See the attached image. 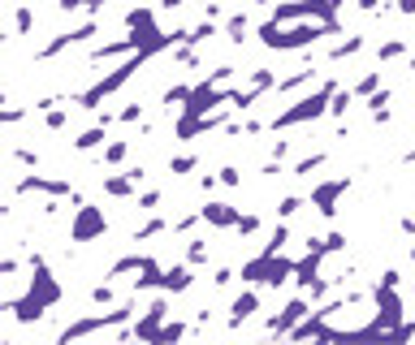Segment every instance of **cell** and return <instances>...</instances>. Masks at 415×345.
Segmentation results:
<instances>
[{
    "label": "cell",
    "instance_id": "cell-42",
    "mask_svg": "<svg viewBox=\"0 0 415 345\" xmlns=\"http://www.w3.org/2000/svg\"><path fill=\"white\" fill-rule=\"evenodd\" d=\"M26 112H35V108H26V104H9V108H5V112H0V121H5V126H9V130H14V126H18V121H22V117H26Z\"/></svg>",
    "mask_w": 415,
    "mask_h": 345
},
{
    "label": "cell",
    "instance_id": "cell-15",
    "mask_svg": "<svg viewBox=\"0 0 415 345\" xmlns=\"http://www.w3.org/2000/svg\"><path fill=\"white\" fill-rule=\"evenodd\" d=\"M113 121H117V112H95V126H91V130H82V134L74 138V151H78V155H87V151H99L104 143H109V130H113Z\"/></svg>",
    "mask_w": 415,
    "mask_h": 345
},
{
    "label": "cell",
    "instance_id": "cell-16",
    "mask_svg": "<svg viewBox=\"0 0 415 345\" xmlns=\"http://www.w3.org/2000/svg\"><path fill=\"white\" fill-rule=\"evenodd\" d=\"M255 311H259V285H242V290L230 298V315H225V324H230V328H242Z\"/></svg>",
    "mask_w": 415,
    "mask_h": 345
},
{
    "label": "cell",
    "instance_id": "cell-46",
    "mask_svg": "<svg viewBox=\"0 0 415 345\" xmlns=\"http://www.w3.org/2000/svg\"><path fill=\"white\" fill-rule=\"evenodd\" d=\"M325 246H329V255H342V251H346V234H342V229H329V234H325Z\"/></svg>",
    "mask_w": 415,
    "mask_h": 345
},
{
    "label": "cell",
    "instance_id": "cell-35",
    "mask_svg": "<svg viewBox=\"0 0 415 345\" xmlns=\"http://www.w3.org/2000/svg\"><path fill=\"white\" fill-rule=\"evenodd\" d=\"M195 168H199V155H195V151L169 155V172H173V177H186V172H195Z\"/></svg>",
    "mask_w": 415,
    "mask_h": 345
},
{
    "label": "cell",
    "instance_id": "cell-10",
    "mask_svg": "<svg viewBox=\"0 0 415 345\" xmlns=\"http://www.w3.org/2000/svg\"><path fill=\"white\" fill-rule=\"evenodd\" d=\"M14 195H52V199H78V190L70 186V177H39V172H22V177L14 182Z\"/></svg>",
    "mask_w": 415,
    "mask_h": 345
},
{
    "label": "cell",
    "instance_id": "cell-48",
    "mask_svg": "<svg viewBox=\"0 0 415 345\" xmlns=\"http://www.w3.org/2000/svg\"><path fill=\"white\" fill-rule=\"evenodd\" d=\"M217 186H221V172H203V177H199V195H203V199H212Z\"/></svg>",
    "mask_w": 415,
    "mask_h": 345
},
{
    "label": "cell",
    "instance_id": "cell-22",
    "mask_svg": "<svg viewBox=\"0 0 415 345\" xmlns=\"http://www.w3.org/2000/svg\"><path fill=\"white\" fill-rule=\"evenodd\" d=\"M303 87H316V70H294V74L277 78V95H281V99L294 95V91H303Z\"/></svg>",
    "mask_w": 415,
    "mask_h": 345
},
{
    "label": "cell",
    "instance_id": "cell-24",
    "mask_svg": "<svg viewBox=\"0 0 415 345\" xmlns=\"http://www.w3.org/2000/svg\"><path fill=\"white\" fill-rule=\"evenodd\" d=\"M126 155H130V143H126V138H109V143L99 147V164H104V168L126 164Z\"/></svg>",
    "mask_w": 415,
    "mask_h": 345
},
{
    "label": "cell",
    "instance_id": "cell-30",
    "mask_svg": "<svg viewBox=\"0 0 415 345\" xmlns=\"http://www.w3.org/2000/svg\"><path fill=\"white\" fill-rule=\"evenodd\" d=\"M65 126H70V104H57V108L43 112V130H48V134H61Z\"/></svg>",
    "mask_w": 415,
    "mask_h": 345
},
{
    "label": "cell",
    "instance_id": "cell-53",
    "mask_svg": "<svg viewBox=\"0 0 415 345\" xmlns=\"http://www.w3.org/2000/svg\"><path fill=\"white\" fill-rule=\"evenodd\" d=\"M259 130H264V121H255V117H242V134H247V138H255Z\"/></svg>",
    "mask_w": 415,
    "mask_h": 345
},
{
    "label": "cell",
    "instance_id": "cell-19",
    "mask_svg": "<svg viewBox=\"0 0 415 345\" xmlns=\"http://www.w3.org/2000/svg\"><path fill=\"white\" fill-rule=\"evenodd\" d=\"M130 52H143V48L126 35V39H109V43H91L87 61H91V65H99V61H113V56H130Z\"/></svg>",
    "mask_w": 415,
    "mask_h": 345
},
{
    "label": "cell",
    "instance_id": "cell-37",
    "mask_svg": "<svg viewBox=\"0 0 415 345\" xmlns=\"http://www.w3.org/2000/svg\"><path fill=\"white\" fill-rule=\"evenodd\" d=\"M259 229H264V220H259V212H242V216H238V224H234V234H242V238H255Z\"/></svg>",
    "mask_w": 415,
    "mask_h": 345
},
{
    "label": "cell",
    "instance_id": "cell-60",
    "mask_svg": "<svg viewBox=\"0 0 415 345\" xmlns=\"http://www.w3.org/2000/svg\"><path fill=\"white\" fill-rule=\"evenodd\" d=\"M186 5V0H161V13H178Z\"/></svg>",
    "mask_w": 415,
    "mask_h": 345
},
{
    "label": "cell",
    "instance_id": "cell-59",
    "mask_svg": "<svg viewBox=\"0 0 415 345\" xmlns=\"http://www.w3.org/2000/svg\"><path fill=\"white\" fill-rule=\"evenodd\" d=\"M398 229H402L406 238H415V216H402V220H398Z\"/></svg>",
    "mask_w": 415,
    "mask_h": 345
},
{
    "label": "cell",
    "instance_id": "cell-34",
    "mask_svg": "<svg viewBox=\"0 0 415 345\" xmlns=\"http://www.w3.org/2000/svg\"><path fill=\"white\" fill-rule=\"evenodd\" d=\"M350 104H359V99H355V91H350V87H338V95H333V104H329V117H338V121H342L346 112H350Z\"/></svg>",
    "mask_w": 415,
    "mask_h": 345
},
{
    "label": "cell",
    "instance_id": "cell-54",
    "mask_svg": "<svg viewBox=\"0 0 415 345\" xmlns=\"http://www.w3.org/2000/svg\"><path fill=\"white\" fill-rule=\"evenodd\" d=\"M104 9H109V0H87V9H82V13H87V18H99Z\"/></svg>",
    "mask_w": 415,
    "mask_h": 345
},
{
    "label": "cell",
    "instance_id": "cell-49",
    "mask_svg": "<svg viewBox=\"0 0 415 345\" xmlns=\"http://www.w3.org/2000/svg\"><path fill=\"white\" fill-rule=\"evenodd\" d=\"M14 160H18L22 168H39V151H31V147H18V151H14Z\"/></svg>",
    "mask_w": 415,
    "mask_h": 345
},
{
    "label": "cell",
    "instance_id": "cell-27",
    "mask_svg": "<svg viewBox=\"0 0 415 345\" xmlns=\"http://www.w3.org/2000/svg\"><path fill=\"white\" fill-rule=\"evenodd\" d=\"M406 52H411V43H406V39H385V43L377 48V65H394V61H406Z\"/></svg>",
    "mask_w": 415,
    "mask_h": 345
},
{
    "label": "cell",
    "instance_id": "cell-31",
    "mask_svg": "<svg viewBox=\"0 0 415 345\" xmlns=\"http://www.w3.org/2000/svg\"><path fill=\"white\" fill-rule=\"evenodd\" d=\"M350 91H355V99H368V95H377V91H381V65H377V70H368V74H363V78H359Z\"/></svg>",
    "mask_w": 415,
    "mask_h": 345
},
{
    "label": "cell",
    "instance_id": "cell-58",
    "mask_svg": "<svg viewBox=\"0 0 415 345\" xmlns=\"http://www.w3.org/2000/svg\"><path fill=\"white\" fill-rule=\"evenodd\" d=\"M394 336H398V341H411V336H415V324H411V319H402V324H398V332H394Z\"/></svg>",
    "mask_w": 415,
    "mask_h": 345
},
{
    "label": "cell",
    "instance_id": "cell-2",
    "mask_svg": "<svg viewBox=\"0 0 415 345\" xmlns=\"http://www.w3.org/2000/svg\"><path fill=\"white\" fill-rule=\"evenodd\" d=\"M255 35H259V43H264L269 52H311L320 39L342 35V26H338V22H316V18H303L298 26H277V22L269 18Z\"/></svg>",
    "mask_w": 415,
    "mask_h": 345
},
{
    "label": "cell",
    "instance_id": "cell-57",
    "mask_svg": "<svg viewBox=\"0 0 415 345\" xmlns=\"http://www.w3.org/2000/svg\"><path fill=\"white\" fill-rule=\"evenodd\" d=\"M381 285H402V272H398V268H385V272H381Z\"/></svg>",
    "mask_w": 415,
    "mask_h": 345
},
{
    "label": "cell",
    "instance_id": "cell-8",
    "mask_svg": "<svg viewBox=\"0 0 415 345\" xmlns=\"http://www.w3.org/2000/svg\"><path fill=\"white\" fill-rule=\"evenodd\" d=\"M269 91H277V70H247V87L230 91V108L238 112V117H247V112L264 99Z\"/></svg>",
    "mask_w": 415,
    "mask_h": 345
},
{
    "label": "cell",
    "instance_id": "cell-56",
    "mask_svg": "<svg viewBox=\"0 0 415 345\" xmlns=\"http://www.w3.org/2000/svg\"><path fill=\"white\" fill-rule=\"evenodd\" d=\"M394 13H402V18H415V0H394Z\"/></svg>",
    "mask_w": 415,
    "mask_h": 345
},
{
    "label": "cell",
    "instance_id": "cell-44",
    "mask_svg": "<svg viewBox=\"0 0 415 345\" xmlns=\"http://www.w3.org/2000/svg\"><path fill=\"white\" fill-rule=\"evenodd\" d=\"M234 276H238V272H234L230 263H221V268L212 272V290H230V285H234Z\"/></svg>",
    "mask_w": 415,
    "mask_h": 345
},
{
    "label": "cell",
    "instance_id": "cell-39",
    "mask_svg": "<svg viewBox=\"0 0 415 345\" xmlns=\"http://www.w3.org/2000/svg\"><path fill=\"white\" fill-rule=\"evenodd\" d=\"M199 220H203V212H199V207H195V212H182V216L173 220V234H178V238H190Z\"/></svg>",
    "mask_w": 415,
    "mask_h": 345
},
{
    "label": "cell",
    "instance_id": "cell-61",
    "mask_svg": "<svg viewBox=\"0 0 415 345\" xmlns=\"http://www.w3.org/2000/svg\"><path fill=\"white\" fill-rule=\"evenodd\" d=\"M255 5H259V9H273V5H277V0H255Z\"/></svg>",
    "mask_w": 415,
    "mask_h": 345
},
{
    "label": "cell",
    "instance_id": "cell-11",
    "mask_svg": "<svg viewBox=\"0 0 415 345\" xmlns=\"http://www.w3.org/2000/svg\"><path fill=\"white\" fill-rule=\"evenodd\" d=\"M109 234V220H104V212L95 207V203H78V212H74V220H70V242H95V238H104Z\"/></svg>",
    "mask_w": 415,
    "mask_h": 345
},
{
    "label": "cell",
    "instance_id": "cell-3",
    "mask_svg": "<svg viewBox=\"0 0 415 345\" xmlns=\"http://www.w3.org/2000/svg\"><path fill=\"white\" fill-rule=\"evenodd\" d=\"M338 78H325V82H316L307 95H298L294 104H286L277 117L269 121V130L277 134V130H294V126H311V121H320V117H329V104H333V95H338Z\"/></svg>",
    "mask_w": 415,
    "mask_h": 345
},
{
    "label": "cell",
    "instance_id": "cell-25",
    "mask_svg": "<svg viewBox=\"0 0 415 345\" xmlns=\"http://www.w3.org/2000/svg\"><path fill=\"white\" fill-rule=\"evenodd\" d=\"M221 26H225V39H230V43H238V48L251 39V18H247V13H230Z\"/></svg>",
    "mask_w": 415,
    "mask_h": 345
},
{
    "label": "cell",
    "instance_id": "cell-40",
    "mask_svg": "<svg viewBox=\"0 0 415 345\" xmlns=\"http://www.w3.org/2000/svg\"><path fill=\"white\" fill-rule=\"evenodd\" d=\"M35 31V9L31 5H18V13H14V35H31Z\"/></svg>",
    "mask_w": 415,
    "mask_h": 345
},
{
    "label": "cell",
    "instance_id": "cell-20",
    "mask_svg": "<svg viewBox=\"0 0 415 345\" xmlns=\"http://www.w3.org/2000/svg\"><path fill=\"white\" fill-rule=\"evenodd\" d=\"M104 195H109V199H134L139 182L130 177V168L126 172H104Z\"/></svg>",
    "mask_w": 415,
    "mask_h": 345
},
{
    "label": "cell",
    "instance_id": "cell-17",
    "mask_svg": "<svg viewBox=\"0 0 415 345\" xmlns=\"http://www.w3.org/2000/svg\"><path fill=\"white\" fill-rule=\"evenodd\" d=\"M161 290L173 294V298H178V294H190V290H195V268H190L186 259H182V263H169L165 276H161Z\"/></svg>",
    "mask_w": 415,
    "mask_h": 345
},
{
    "label": "cell",
    "instance_id": "cell-50",
    "mask_svg": "<svg viewBox=\"0 0 415 345\" xmlns=\"http://www.w3.org/2000/svg\"><path fill=\"white\" fill-rule=\"evenodd\" d=\"M359 13H385V0H355Z\"/></svg>",
    "mask_w": 415,
    "mask_h": 345
},
{
    "label": "cell",
    "instance_id": "cell-13",
    "mask_svg": "<svg viewBox=\"0 0 415 345\" xmlns=\"http://www.w3.org/2000/svg\"><path fill=\"white\" fill-rule=\"evenodd\" d=\"M311 311H316V302H311V298L298 290V298H290V302H286V307H281V311H277L269 324H264V328H269V336H286V332H290L294 324H303Z\"/></svg>",
    "mask_w": 415,
    "mask_h": 345
},
{
    "label": "cell",
    "instance_id": "cell-47",
    "mask_svg": "<svg viewBox=\"0 0 415 345\" xmlns=\"http://www.w3.org/2000/svg\"><path fill=\"white\" fill-rule=\"evenodd\" d=\"M221 186H230V190H238V186H242V172H238V164H225V168H221Z\"/></svg>",
    "mask_w": 415,
    "mask_h": 345
},
{
    "label": "cell",
    "instance_id": "cell-32",
    "mask_svg": "<svg viewBox=\"0 0 415 345\" xmlns=\"http://www.w3.org/2000/svg\"><path fill=\"white\" fill-rule=\"evenodd\" d=\"M143 263H147V255H122V259H117L109 272H104V276H109V280H117V276H126V272H139Z\"/></svg>",
    "mask_w": 415,
    "mask_h": 345
},
{
    "label": "cell",
    "instance_id": "cell-55",
    "mask_svg": "<svg viewBox=\"0 0 415 345\" xmlns=\"http://www.w3.org/2000/svg\"><path fill=\"white\" fill-rule=\"evenodd\" d=\"M57 9L61 13H78V9H87V0H57Z\"/></svg>",
    "mask_w": 415,
    "mask_h": 345
},
{
    "label": "cell",
    "instance_id": "cell-45",
    "mask_svg": "<svg viewBox=\"0 0 415 345\" xmlns=\"http://www.w3.org/2000/svg\"><path fill=\"white\" fill-rule=\"evenodd\" d=\"M117 121H122V126H134V121H143V104H139V99H134V104H126V108L117 112Z\"/></svg>",
    "mask_w": 415,
    "mask_h": 345
},
{
    "label": "cell",
    "instance_id": "cell-28",
    "mask_svg": "<svg viewBox=\"0 0 415 345\" xmlns=\"http://www.w3.org/2000/svg\"><path fill=\"white\" fill-rule=\"evenodd\" d=\"M169 229H173V220H169V216H151L147 224H139V229H134V242H151V238L169 234Z\"/></svg>",
    "mask_w": 415,
    "mask_h": 345
},
{
    "label": "cell",
    "instance_id": "cell-1",
    "mask_svg": "<svg viewBox=\"0 0 415 345\" xmlns=\"http://www.w3.org/2000/svg\"><path fill=\"white\" fill-rule=\"evenodd\" d=\"M26 268H31V276H35L31 290H26V298H9V302H5V311H9L18 324H35V319L48 315V307L61 302V285H57V276L48 272V259H43L39 251L26 255Z\"/></svg>",
    "mask_w": 415,
    "mask_h": 345
},
{
    "label": "cell",
    "instance_id": "cell-5",
    "mask_svg": "<svg viewBox=\"0 0 415 345\" xmlns=\"http://www.w3.org/2000/svg\"><path fill=\"white\" fill-rule=\"evenodd\" d=\"M134 307H139V294H130L126 302H117V307H109V311H95V315L70 319V324L57 332V345H70V341L91 336V332H109V328H117V324H130V319H134Z\"/></svg>",
    "mask_w": 415,
    "mask_h": 345
},
{
    "label": "cell",
    "instance_id": "cell-38",
    "mask_svg": "<svg viewBox=\"0 0 415 345\" xmlns=\"http://www.w3.org/2000/svg\"><path fill=\"white\" fill-rule=\"evenodd\" d=\"M161 99H165V112H173V108H182V104L190 99V87H186V82H173Z\"/></svg>",
    "mask_w": 415,
    "mask_h": 345
},
{
    "label": "cell",
    "instance_id": "cell-51",
    "mask_svg": "<svg viewBox=\"0 0 415 345\" xmlns=\"http://www.w3.org/2000/svg\"><path fill=\"white\" fill-rule=\"evenodd\" d=\"M18 268H22L18 255H5V259H0V276H18Z\"/></svg>",
    "mask_w": 415,
    "mask_h": 345
},
{
    "label": "cell",
    "instance_id": "cell-29",
    "mask_svg": "<svg viewBox=\"0 0 415 345\" xmlns=\"http://www.w3.org/2000/svg\"><path fill=\"white\" fill-rule=\"evenodd\" d=\"M190 332H195V324L169 319V324H161V332H156V345H169V341H182V336H190Z\"/></svg>",
    "mask_w": 415,
    "mask_h": 345
},
{
    "label": "cell",
    "instance_id": "cell-18",
    "mask_svg": "<svg viewBox=\"0 0 415 345\" xmlns=\"http://www.w3.org/2000/svg\"><path fill=\"white\" fill-rule=\"evenodd\" d=\"M199 212H203V224H212V229H234L238 216H242V212H238L234 203H225V199H203Z\"/></svg>",
    "mask_w": 415,
    "mask_h": 345
},
{
    "label": "cell",
    "instance_id": "cell-36",
    "mask_svg": "<svg viewBox=\"0 0 415 345\" xmlns=\"http://www.w3.org/2000/svg\"><path fill=\"white\" fill-rule=\"evenodd\" d=\"M307 203H311V199H303V195H286V199L277 203V220H294Z\"/></svg>",
    "mask_w": 415,
    "mask_h": 345
},
{
    "label": "cell",
    "instance_id": "cell-41",
    "mask_svg": "<svg viewBox=\"0 0 415 345\" xmlns=\"http://www.w3.org/2000/svg\"><path fill=\"white\" fill-rule=\"evenodd\" d=\"M113 298H117V290H113V280L104 276L95 290H91V302H95V307H113Z\"/></svg>",
    "mask_w": 415,
    "mask_h": 345
},
{
    "label": "cell",
    "instance_id": "cell-9",
    "mask_svg": "<svg viewBox=\"0 0 415 345\" xmlns=\"http://www.w3.org/2000/svg\"><path fill=\"white\" fill-rule=\"evenodd\" d=\"M95 35H99V18H87L82 26H70V31H61V35H52V39L35 52V61H39V65H48V61H57V56H61V52H70V48H87Z\"/></svg>",
    "mask_w": 415,
    "mask_h": 345
},
{
    "label": "cell",
    "instance_id": "cell-62",
    "mask_svg": "<svg viewBox=\"0 0 415 345\" xmlns=\"http://www.w3.org/2000/svg\"><path fill=\"white\" fill-rule=\"evenodd\" d=\"M402 160H406V164H415V147H411V151H406V155H402Z\"/></svg>",
    "mask_w": 415,
    "mask_h": 345
},
{
    "label": "cell",
    "instance_id": "cell-23",
    "mask_svg": "<svg viewBox=\"0 0 415 345\" xmlns=\"http://www.w3.org/2000/svg\"><path fill=\"white\" fill-rule=\"evenodd\" d=\"M208 259H212V242L199 238V234H190L186 238V263L190 268H208Z\"/></svg>",
    "mask_w": 415,
    "mask_h": 345
},
{
    "label": "cell",
    "instance_id": "cell-4",
    "mask_svg": "<svg viewBox=\"0 0 415 345\" xmlns=\"http://www.w3.org/2000/svg\"><path fill=\"white\" fill-rule=\"evenodd\" d=\"M151 56H161V52H151V48L130 52L113 74H104V78H99V82H91L87 91H78V95H74V104H78V108H87V112H99V104H104V99H113V95H117V91H122V87H126V82H130V78H134V74L151 61Z\"/></svg>",
    "mask_w": 415,
    "mask_h": 345
},
{
    "label": "cell",
    "instance_id": "cell-52",
    "mask_svg": "<svg viewBox=\"0 0 415 345\" xmlns=\"http://www.w3.org/2000/svg\"><path fill=\"white\" fill-rule=\"evenodd\" d=\"M273 160H286L290 155V138H273V151H269Z\"/></svg>",
    "mask_w": 415,
    "mask_h": 345
},
{
    "label": "cell",
    "instance_id": "cell-6",
    "mask_svg": "<svg viewBox=\"0 0 415 345\" xmlns=\"http://www.w3.org/2000/svg\"><path fill=\"white\" fill-rule=\"evenodd\" d=\"M294 263L298 259H290V255H269V251H259L255 259H247L242 263V285H264V290H281L286 280H294Z\"/></svg>",
    "mask_w": 415,
    "mask_h": 345
},
{
    "label": "cell",
    "instance_id": "cell-14",
    "mask_svg": "<svg viewBox=\"0 0 415 345\" xmlns=\"http://www.w3.org/2000/svg\"><path fill=\"white\" fill-rule=\"evenodd\" d=\"M350 190V177H329V182H320V186H311V207H316L325 220H333L338 216V199Z\"/></svg>",
    "mask_w": 415,
    "mask_h": 345
},
{
    "label": "cell",
    "instance_id": "cell-63",
    "mask_svg": "<svg viewBox=\"0 0 415 345\" xmlns=\"http://www.w3.org/2000/svg\"><path fill=\"white\" fill-rule=\"evenodd\" d=\"M411 263H415V242H411Z\"/></svg>",
    "mask_w": 415,
    "mask_h": 345
},
{
    "label": "cell",
    "instance_id": "cell-43",
    "mask_svg": "<svg viewBox=\"0 0 415 345\" xmlns=\"http://www.w3.org/2000/svg\"><path fill=\"white\" fill-rule=\"evenodd\" d=\"M161 203H165V190H143L139 195V212H156Z\"/></svg>",
    "mask_w": 415,
    "mask_h": 345
},
{
    "label": "cell",
    "instance_id": "cell-21",
    "mask_svg": "<svg viewBox=\"0 0 415 345\" xmlns=\"http://www.w3.org/2000/svg\"><path fill=\"white\" fill-rule=\"evenodd\" d=\"M363 48H368V35H346L342 43H333V48H329V65H342V61H350V56H359Z\"/></svg>",
    "mask_w": 415,
    "mask_h": 345
},
{
    "label": "cell",
    "instance_id": "cell-33",
    "mask_svg": "<svg viewBox=\"0 0 415 345\" xmlns=\"http://www.w3.org/2000/svg\"><path fill=\"white\" fill-rule=\"evenodd\" d=\"M286 242H290V220L273 224V234H269V242L259 246V251H269V255H277V251H286Z\"/></svg>",
    "mask_w": 415,
    "mask_h": 345
},
{
    "label": "cell",
    "instance_id": "cell-26",
    "mask_svg": "<svg viewBox=\"0 0 415 345\" xmlns=\"http://www.w3.org/2000/svg\"><path fill=\"white\" fill-rule=\"evenodd\" d=\"M329 164V151H311V155H298L294 164H290V177H311L316 168H325Z\"/></svg>",
    "mask_w": 415,
    "mask_h": 345
},
{
    "label": "cell",
    "instance_id": "cell-12",
    "mask_svg": "<svg viewBox=\"0 0 415 345\" xmlns=\"http://www.w3.org/2000/svg\"><path fill=\"white\" fill-rule=\"evenodd\" d=\"M169 298H173V294H165V290H156V298L147 302V311H143V315H139V319L130 324L139 341H156V332H161V324H165V319L173 315V311H169Z\"/></svg>",
    "mask_w": 415,
    "mask_h": 345
},
{
    "label": "cell",
    "instance_id": "cell-7",
    "mask_svg": "<svg viewBox=\"0 0 415 345\" xmlns=\"http://www.w3.org/2000/svg\"><path fill=\"white\" fill-rule=\"evenodd\" d=\"M346 0H281L273 5V22L277 26H290V22H303V18H316V22H338V9Z\"/></svg>",
    "mask_w": 415,
    "mask_h": 345
}]
</instances>
